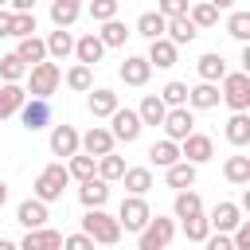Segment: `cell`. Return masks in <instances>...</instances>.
Instances as JSON below:
<instances>
[{"label":"cell","instance_id":"e575fe53","mask_svg":"<svg viewBox=\"0 0 250 250\" xmlns=\"http://www.w3.org/2000/svg\"><path fill=\"white\" fill-rule=\"evenodd\" d=\"M188 20L195 23V31H207V27L219 23V12H215L207 0H199V4H188Z\"/></svg>","mask_w":250,"mask_h":250},{"label":"cell","instance_id":"ba28073f","mask_svg":"<svg viewBox=\"0 0 250 250\" xmlns=\"http://www.w3.org/2000/svg\"><path fill=\"white\" fill-rule=\"evenodd\" d=\"M160 125H164V141H176V145H180L184 137L195 133V113H191L188 105H180V109H168Z\"/></svg>","mask_w":250,"mask_h":250},{"label":"cell","instance_id":"8992f818","mask_svg":"<svg viewBox=\"0 0 250 250\" xmlns=\"http://www.w3.org/2000/svg\"><path fill=\"white\" fill-rule=\"evenodd\" d=\"M176 238V219H164V215H152L148 227L137 234V250H168V242Z\"/></svg>","mask_w":250,"mask_h":250},{"label":"cell","instance_id":"b9f144b4","mask_svg":"<svg viewBox=\"0 0 250 250\" xmlns=\"http://www.w3.org/2000/svg\"><path fill=\"white\" fill-rule=\"evenodd\" d=\"M227 35L246 47V39H250V12H230L227 16Z\"/></svg>","mask_w":250,"mask_h":250},{"label":"cell","instance_id":"9c48e42d","mask_svg":"<svg viewBox=\"0 0 250 250\" xmlns=\"http://www.w3.org/2000/svg\"><path fill=\"white\" fill-rule=\"evenodd\" d=\"M113 133L105 129V125H90L86 133H78V152H86V156H105V152H113Z\"/></svg>","mask_w":250,"mask_h":250},{"label":"cell","instance_id":"603a6c76","mask_svg":"<svg viewBox=\"0 0 250 250\" xmlns=\"http://www.w3.org/2000/svg\"><path fill=\"white\" fill-rule=\"evenodd\" d=\"M145 59H148V66H160V70H168V66H176V59H180V47H172L168 39H152Z\"/></svg>","mask_w":250,"mask_h":250},{"label":"cell","instance_id":"681fc988","mask_svg":"<svg viewBox=\"0 0 250 250\" xmlns=\"http://www.w3.org/2000/svg\"><path fill=\"white\" fill-rule=\"evenodd\" d=\"M203 250H234V242H230V234H219V230H211V234L203 238Z\"/></svg>","mask_w":250,"mask_h":250},{"label":"cell","instance_id":"7402d4cb","mask_svg":"<svg viewBox=\"0 0 250 250\" xmlns=\"http://www.w3.org/2000/svg\"><path fill=\"white\" fill-rule=\"evenodd\" d=\"M23 102H27V90H23L20 82H4V86H0V121L16 117Z\"/></svg>","mask_w":250,"mask_h":250},{"label":"cell","instance_id":"f546056e","mask_svg":"<svg viewBox=\"0 0 250 250\" xmlns=\"http://www.w3.org/2000/svg\"><path fill=\"white\" fill-rule=\"evenodd\" d=\"M66 176H70V180H78V184H86V180H94V176H98V160H94V156H86V152H74V156L66 160Z\"/></svg>","mask_w":250,"mask_h":250},{"label":"cell","instance_id":"83f0119b","mask_svg":"<svg viewBox=\"0 0 250 250\" xmlns=\"http://www.w3.org/2000/svg\"><path fill=\"white\" fill-rule=\"evenodd\" d=\"M164 113H168V105H164L156 94H145V98H141V105H137V117H141V125H152V129L164 121Z\"/></svg>","mask_w":250,"mask_h":250},{"label":"cell","instance_id":"11a10c76","mask_svg":"<svg viewBox=\"0 0 250 250\" xmlns=\"http://www.w3.org/2000/svg\"><path fill=\"white\" fill-rule=\"evenodd\" d=\"M8 203V180H0V207Z\"/></svg>","mask_w":250,"mask_h":250},{"label":"cell","instance_id":"816d5d0a","mask_svg":"<svg viewBox=\"0 0 250 250\" xmlns=\"http://www.w3.org/2000/svg\"><path fill=\"white\" fill-rule=\"evenodd\" d=\"M0 39H12V12L0 8Z\"/></svg>","mask_w":250,"mask_h":250},{"label":"cell","instance_id":"f6af8a7d","mask_svg":"<svg viewBox=\"0 0 250 250\" xmlns=\"http://www.w3.org/2000/svg\"><path fill=\"white\" fill-rule=\"evenodd\" d=\"M86 12H90V20L109 23V20H117V0H90V4H86Z\"/></svg>","mask_w":250,"mask_h":250},{"label":"cell","instance_id":"d4e9b609","mask_svg":"<svg viewBox=\"0 0 250 250\" xmlns=\"http://www.w3.org/2000/svg\"><path fill=\"white\" fill-rule=\"evenodd\" d=\"M164 184H168V188H176V191H188V188L195 184V164L176 160L172 168H164Z\"/></svg>","mask_w":250,"mask_h":250},{"label":"cell","instance_id":"ac0fdd59","mask_svg":"<svg viewBox=\"0 0 250 250\" xmlns=\"http://www.w3.org/2000/svg\"><path fill=\"white\" fill-rule=\"evenodd\" d=\"M102 55H105V47H102L98 31H86L82 39H74V59H78L82 66H98V62H102Z\"/></svg>","mask_w":250,"mask_h":250},{"label":"cell","instance_id":"ffe728a7","mask_svg":"<svg viewBox=\"0 0 250 250\" xmlns=\"http://www.w3.org/2000/svg\"><path fill=\"white\" fill-rule=\"evenodd\" d=\"M78 199H82V207H86V211H98V207H105V203H109V184L94 176V180L78 184Z\"/></svg>","mask_w":250,"mask_h":250},{"label":"cell","instance_id":"5b68a950","mask_svg":"<svg viewBox=\"0 0 250 250\" xmlns=\"http://www.w3.org/2000/svg\"><path fill=\"white\" fill-rule=\"evenodd\" d=\"M113 219H117V227H121V230L141 234V230L148 227V219H152V207H148V199H145V195H125Z\"/></svg>","mask_w":250,"mask_h":250},{"label":"cell","instance_id":"4316f807","mask_svg":"<svg viewBox=\"0 0 250 250\" xmlns=\"http://www.w3.org/2000/svg\"><path fill=\"white\" fill-rule=\"evenodd\" d=\"M86 105H90V113L94 117H109L121 102H117V94L113 90H105V86H98V90H90V98H86Z\"/></svg>","mask_w":250,"mask_h":250},{"label":"cell","instance_id":"4fadbf2b","mask_svg":"<svg viewBox=\"0 0 250 250\" xmlns=\"http://www.w3.org/2000/svg\"><path fill=\"white\" fill-rule=\"evenodd\" d=\"M47 219H51V215H47V203H39L35 195L16 207V223H20L23 230H39V227H47Z\"/></svg>","mask_w":250,"mask_h":250},{"label":"cell","instance_id":"6f0895ef","mask_svg":"<svg viewBox=\"0 0 250 250\" xmlns=\"http://www.w3.org/2000/svg\"><path fill=\"white\" fill-rule=\"evenodd\" d=\"M62 4H74V8H82V0H62Z\"/></svg>","mask_w":250,"mask_h":250},{"label":"cell","instance_id":"74e56055","mask_svg":"<svg viewBox=\"0 0 250 250\" xmlns=\"http://www.w3.org/2000/svg\"><path fill=\"white\" fill-rule=\"evenodd\" d=\"M148 160H152L156 168H172V164L180 160V145H176V141H156V145L148 148Z\"/></svg>","mask_w":250,"mask_h":250},{"label":"cell","instance_id":"9f6ffc18","mask_svg":"<svg viewBox=\"0 0 250 250\" xmlns=\"http://www.w3.org/2000/svg\"><path fill=\"white\" fill-rule=\"evenodd\" d=\"M0 250H20V246H16L12 238H0Z\"/></svg>","mask_w":250,"mask_h":250},{"label":"cell","instance_id":"e0dca14e","mask_svg":"<svg viewBox=\"0 0 250 250\" xmlns=\"http://www.w3.org/2000/svg\"><path fill=\"white\" fill-rule=\"evenodd\" d=\"M43 47H47V59H51V62H62V59L74 55V35H70L66 27H55V31L43 39Z\"/></svg>","mask_w":250,"mask_h":250},{"label":"cell","instance_id":"9a60e30c","mask_svg":"<svg viewBox=\"0 0 250 250\" xmlns=\"http://www.w3.org/2000/svg\"><path fill=\"white\" fill-rule=\"evenodd\" d=\"M121 82L125 86H145L148 78H152V66H148V59L145 55H125V62H121Z\"/></svg>","mask_w":250,"mask_h":250},{"label":"cell","instance_id":"cb8c5ba5","mask_svg":"<svg viewBox=\"0 0 250 250\" xmlns=\"http://www.w3.org/2000/svg\"><path fill=\"white\" fill-rule=\"evenodd\" d=\"M195 23L188 20V16H180V20H168V27H164V39L172 43V47H184V43H195Z\"/></svg>","mask_w":250,"mask_h":250},{"label":"cell","instance_id":"ee69618b","mask_svg":"<svg viewBox=\"0 0 250 250\" xmlns=\"http://www.w3.org/2000/svg\"><path fill=\"white\" fill-rule=\"evenodd\" d=\"M184 234H188V242H203V238L211 234L207 215H191V219H184Z\"/></svg>","mask_w":250,"mask_h":250},{"label":"cell","instance_id":"d6986e66","mask_svg":"<svg viewBox=\"0 0 250 250\" xmlns=\"http://www.w3.org/2000/svg\"><path fill=\"white\" fill-rule=\"evenodd\" d=\"M223 98H219V86L215 82H195V86H188V109L195 113V109H215Z\"/></svg>","mask_w":250,"mask_h":250},{"label":"cell","instance_id":"44dd1931","mask_svg":"<svg viewBox=\"0 0 250 250\" xmlns=\"http://www.w3.org/2000/svg\"><path fill=\"white\" fill-rule=\"evenodd\" d=\"M195 70H199V82H223L227 78V62H223V55L219 51H207V55H199L195 59Z\"/></svg>","mask_w":250,"mask_h":250},{"label":"cell","instance_id":"30bf717a","mask_svg":"<svg viewBox=\"0 0 250 250\" xmlns=\"http://www.w3.org/2000/svg\"><path fill=\"white\" fill-rule=\"evenodd\" d=\"M215 156V141L207 137V133H191V137H184L180 141V160H188V164H207Z\"/></svg>","mask_w":250,"mask_h":250},{"label":"cell","instance_id":"52a82bcc","mask_svg":"<svg viewBox=\"0 0 250 250\" xmlns=\"http://www.w3.org/2000/svg\"><path fill=\"white\" fill-rule=\"evenodd\" d=\"M141 129H145V125H141L137 109H129V105H125V109L117 105V109L109 113V133H113V141H125V145H133V141L141 137Z\"/></svg>","mask_w":250,"mask_h":250},{"label":"cell","instance_id":"7a4b0ae2","mask_svg":"<svg viewBox=\"0 0 250 250\" xmlns=\"http://www.w3.org/2000/svg\"><path fill=\"white\" fill-rule=\"evenodd\" d=\"M59 82H62V70H59V62H51V59H43V62H35V66L27 70V94L39 98V102H51V94L59 90Z\"/></svg>","mask_w":250,"mask_h":250},{"label":"cell","instance_id":"836d02e7","mask_svg":"<svg viewBox=\"0 0 250 250\" xmlns=\"http://www.w3.org/2000/svg\"><path fill=\"white\" fill-rule=\"evenodd\" d=\"M125 156H117V152H105V156H98V180H105V184H113V180H121L125 176Z\"/></svg>","mask_w":250,"mask_h":250},{"label":"cell","instance_id":"680465c9","mask_svg":"<svg viewBox=\"0 0 250 250\" xmlns=\"http://www.w3.org/2000/svg\"><path fill=\"white\" fill-rule=\"evenodd\" d=\"M4 4H8V0H0V8H4Z\"/></svg>","mask_w":250,"mask_h":250},{"label":"cell","instance_id":"484cf974","mask_svg":"<svg viewBox=\"0 0 250 250\" xmlns=\"http://www.w3.org/2000/svg\"><path fill=\"white\" fill-rule=\"evenodd\" d=\"M16 59H20L27 70H31L35 62H43V59H47V47H43V39H39V35H27V39H20V47H16Z\"/></svg>","mask_w":250,"mask_h":250},{"label":"cell","instance_id":"f1b7e54d","mask_svg":"<svg viewBox=\"0 0 250 250\" xmlns=\"http://www.w3.org/2000/svg\"><path fill=\"white\" fill-rule=\"evenodd\" d=\"M227 141L234 145V148H246L250 145V113H230V121H227Z\"/></svg>","mask_w":250,"mask_h":250},{"label":"cell","instance_id":"c3c4849f","mask_svg":"<svg viewBox=\"0 0 250 250\" xmlns=\"http://www.w3.org/2000/svg\"><path fill=\"white\" fill-rule=\"evenodd\" d=\"M230 242H234V250H250V219H242V223L230 230Z\"/></svg>","mask_w":250,"mask_h":250},{"label":"cell","instance_id":"3957f363","mask_svg":"<svg viewBox=\"0 0 250 250\" xmlns=\"http://www.w3.org/2000/svg\"><path fill=\"white\" fill-rule=\"evenodd\" d=\"M66 184H70L66 164H62V160H55V164H47V168L35 176V199H39V203H55V199H62Z\"/></svg>","mask_w":250,"mask_h":250},{"label":"cell","instance_id":"4dcf8cb0","mask_svg":"<svg viewBox=\"0 0 250 250\" xmlns=\"http://www.w3.org/2000/svg\"><path fill=\"white\" fill-rule=\"evenodd\" d=\"M223 176H227L234 188H246V184H250V156H242V152L227 156V164H223Z\"/></svg>","mask_w":250,"mask_h":250},{"label":"cell","instance_id":"7c38bea8","mask_svg":"<svg viewBox=\"0 0 250 250\" xmlns=\"http://www.w3.org/2000/svg\"><path fill=\"white\" fill-rule=\"evenodd\" d=\"M20 121H23V129H27V133H35V129H47V125H51V102L27 98V102L20 105Z\"/></svg>","mask_w":250,"mask_h":250},{"label":"cell","instance_id":"f5cc1de1","mask_svg":"<svg viewBox=\"0 0 250 250\" xmlns=\"http://www.w3.org/2000/svg\"><path fill=\"white\" fill-rule=\"evenodd\" d=\"M8 4H12L8 12H31L35 8V0H8Z\"/></svg>","mask_w":250,"mask_h":250},{"label":"cell","instance_id":"d590c367","mask_svg":"<svg viewBox=\"0 0 250 250\" xmlns=\"http://www.w3.org/2000/svg\"><path fill=\"white\" fill-rule=\"evenodd\" d=\"M164 27H168V20H164L160 12H145V16L137 20V35H145L148 43H152V39H164Z\"/></svg>","mask_w":250,"mask_h":250},{"label":"cell","instance_id":"ab89813d","mask_svg":"<svg viewBox=\"0 0 250 250\" xmlns=\"http://www.w3.org/2000/svg\"><path fill=\"white\" fill-rule=\"evenodd\" d=\"M133 31L121 23V20H109V23H102V31H98V39H102V47H125V39H129Z\"/></svg>","mask_w":250,"mask_h":250},{"label":"cell","instance_id":"bcb514c9","mask_svg":"<svg viewBox=\"0 0 250 250\" xmlns=\"http://www.w3.org/2000/svg\"><path fill=\"white\" fill-rule=\"evenodd\" d=\"M12 35L16 39L35 35V12H12Z\"/></svg>","mask_w":250,"mask_h":250},{"label":"cell","instance_id":"277c9868","mask_svg":"<svg viewBox=\"0 0 250 250\" xmlns=\"http://www.w3.org/2000/svg\"><path fill=\"white\" fill-rule=\"evenodd\" d=\"M219 98L234 113H246L250 109V74L246 70H227V78L219 82Z\"/></svg>","mask_w":250,"mask_h":250},{"label":"cell","instance_id":"8fae6325","mask_svg":"<svg viewBox=\"0 0 250 250\" xmlns=\"http://www.w3.org/2000/svg\"><path fill=\"white\" fill-rule=\"evenodd\" d=\"M207 223H211V230H219V234H230V230L242 223V207H238V203H230V199H219V203L211 207Z\"/></svg>","mask_w":250,"mask_h":250},{"label":"cell","instance_id":"2e32d148","mask_svg":"<svg viewBox=\"0 0 250 250\" xmlns=\"http://www.w3.org/2000/svg\"><path fill=\"white\" fill-rule=\"evenodd\" d=\"M51 152L70 160L78 152V129L74 125H51Z\"/></svg>","mask_w":250,"mask_h":250},{"label":"cell","instance_id":"60d3db41","mask_svg":"<svg viewBox=\"0 0 250 250\" xmlns=\"http://www.w3.org/2000/svg\"><path fill=\"white\" fill-rule=\"evenodd\" d=\"M156 98H160L168 109H180V105H188V82H176V78H172V82H164V90H160Z\"/></svg>","mask_w":250,"mask_h":250},{"label":"cell","instance_id":"8d00e7d4","mask_svg":"<svg viewBox=\"0 0 250 250\" xmlns=\"http://www.w3.org/2000/svg\"><path fill=\"white\" fill-rule=\"evenodd\" d=\"M66 86H70L74 94H90V90H94V66L74 62V66L66 70Z\"/></svg>","mask_w":250,"mask_h":250},{"label":"cell","instance_id":"6da1fadb","mask_svg":"<svg viewBox=\"0 0 250 250\" xmlns=\"http://www.w3.org/2000/svg\"><path fill=\"white\" fill-rule=\"evenodd\" d=\"M82 234H86L94 246H113V242H121V227H117V219H113L105 207L82 215Z\"/></svg>","mask_w":250,"mask_h":250},{"label":"cell","instance_id":"7bdbcfd3","mask_svg":"<svg viewBox=\"0 0 250 250\" xmlns=\"http://www.w3.org/2000/svg\"><path fill=\"white\" fill-rule=\"evenodd\" d=\"M0 78H4V82H23V78H27V66L16 59V51H12V55H0Z\"/></svg>","mask_w":250,"mask_h":250},{"label":"cell","instance_id":"5bb4252c","mask_svg":"<svg viewBox=\"0 0 250 250\" xmlns=\"http://www.w3.org/2000/svg\"><path fill=\"white\" fill-rule=\"evenodd\" d=\"M16 246L20 250H62V234L55 227H39V230H27Z\"/></svg>","mask_w":250,"mask_h":250},{"label":"cell","instance_id":"91938a15","mask_svg":"<svg viewBox=\"0 0 250 250\" xmlns=\"http://www.w3.org/2000/svg\"><path fill=\"white\" fill-rule=\"evenodd\" d=\"M117 4H121V0H117Z\"/></svg>","mask_w":250,"mask_h":250},{"label":"cell","instance_id":"f907efd6","mask_svg":"<svg viewBox=\"0 0 250 250\" xmlns=\"http://www.w3.org/2000/svg\"><path fill=\"white\" fill-rule=\"evenodd\" d=\"M62 250H94V242L78 230V234H66V238H62Z\"/></svg>","mask_w":250,"mask_h":250},{"label":"cell","instance_id":"f35d334b","mask_svg":"<svg viewBox=\"0 0 250 250\" xmlns=\"http://www.w3.org/2000/svg\"><path fill=\"white\" fill-rule=\"evenodd\" d=\"M78 16H82V8H74V4H62V0H51V23L55 27H74L78 23Z\"/></svg>","mask_w":250,"mask_h":250},{"label":"cell","instance_id":"7dc6e473","mask_svg":"<svg viewBox=\"0 0 250 250\" xmlns=\"http://www.w3.org/2000/svg\"><path fill=\"white\" fill-rule=\"evenodd\" d=\"M156 12L164 20H180V16H188V0H156Z\"/></svg>","mask_w":250,"mask_h":250},{"label":"cell","instance_id":"d6a6232c","mask_svg":"<svg viewBox=\"0 0 250 250\" xmlns=\"http://www.w3.org/2000/svg\"><path fill=\"white\" fill-rule=\"evenodd\" d=\"M172 211H176V219L184 223V219H191V215H203V199H199V191H176V199H172Z\"/></svg>","mask_w":250,"mask_h":250},{"label":"cell","instance_id":"db71d44e","mask_svg":"<svg viewBox=\"0 0 250 250\" xmlns=\"http://www.w3.org/2000/svg\"><path fill=\"white\" fill-rule=\"evenodd\" d=\"M207 4H211L215 12H230V8H234V0H207Z\"/></svg>","mask_w":250,"mask_h":250},{"label":"cell","instance_id":"1f68e13d","mask_svg":"<svg viewBox=\"0 0 250 250\" xmlns=\"http://www.w3.org/2000/svg\"><path fill=\"white\" fill-rule=\"evenodd\" d=\"M121 184H125L129 195H148L152 191V168H125Z\"/></svg>","mask_w":250,"mask_h":250}]
</instances>
